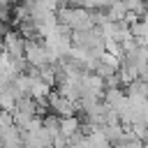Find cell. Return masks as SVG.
<instances>
[{
  "label": "cell",
  "mask_w": 148,
  "mask_h": 148,
  "mask_svg": "<svg viewBox=\"0 0 148 148\" xmlns=\"http://www.w3.org/2000/svg\"><path fill=\"white\" fill-rule=\"evenodd\" d=\"M58 23L65 25L69 32L97 28L95 25V18H92V12H88L83 7H65V9H60L58 12Z\"/></svg>",
  "instance_id": "6da1fadb"
},
{
  "label": "cell",
  "mask_w": 148,
  "mask_h": 148,
  "mask_svg": "<svg viewBox=\"0 0 148 148\" xmlns=\"http://www.w3.org/2000/svg\"><path fill=\"white\" fill-rule=\"evenodd\" d=\"M25 62L35 69H42L46 65H56L53 56L49 53V49L44 46V42H28L25 46Z\"/></svg>",
  "instance_id": "7a4b0ae2"
},
{
  "label": "cell",
  "mask_w": 148,
  "mask_h": 148,
  "mask_svg": "<svg viewBox=\"0 0 148 148\" xmlns=\"http://www.w3.org/2000/svg\"><path fill=\"white\" fill-rule=\"evenodd\" d=\"M25 46H28V39L18 30H9L2 37V49L12 60H25Z\"/></svg>",
  "instance_id": "3957f363"
},
{
  "label": "cell",
  "mask_w": 148,
  "mask_h": 148,
  "mask_svg": "<svg viewBox=\"0 0 148 148\" xmlns=\"http://www.w3.org/2000/svg\"><path fill=\"white\" fill-rule=\"evenodd\" d=\"M49 109H51V113H56L58 118H72V116L79 113V104L72 102V99H67V97H62L58 90H53V92L49 95Z\"/></svg>",
  "instance_id": "277c9868"
},
{
  "label": "cell",
  "mask_w": 148,
  "mask_h": 148,
  "mask_svg": "<svg viewBox=\"0 0 148 148\" xmlns=\"http://www.w3.org/2000/svg\"><path fill=\"white\" fill-rule=\"evenodd\" d=\"M81 88H83V97H97V99H104V92H106V81L95 74V72H86L81 76Z\"/></svg>",
  "instance_id": "5b68a950"
},
{
  "label": "cell",
  "mask_w": 148,
  "mask_h": 148,
  "mask_svg": "<svg viewBox=\"0 0 148 148\" xmlns=\"http://www.w3.org/2000/svg\"><path fill=\"white\" fill-rule=\"evenodd\" d=\"M125 102H127V92H125L123 88H109V90L104 92V104H106L109 109H113V111H118Z\"/></svg>",
  "instance_id": "8992f818"
},
{
  "label": "cell",
  "mask_w": 148,
  "mask_h": 148,
  "mask_svg": "<svg viewBox=\"0 0 148 148\" xmlns=\"http://www.w3.org/2000/svg\"><path fill=\"white\" fill-rule=\"evenodd\" d=\"M81 125H83V123H81L76 116H72V118H60V134L67 136V139H74V136L81 134Z\"/></svg>",
  "instance_id": "52a82bcc"
},
{
  "label": "cell",
  "mask_w": 148,
  "mask_h": 148,
  "mask_svg": "<svg viewBox=\"0 0 148 148\" xmlns=\"http://www.w3.org/2000/svg\"><path fill=\"white\" fill-rule=\"evenodd\" d=\"M125 92H127V97H141V99H148V81H134V83H130L127 88H125Z\"/></svg>",
  "instance_id": "ba28073f"
},
{
  "label": "cell",
  "mask_w": 148,
  "mask_h": 148,
  "mask_svg": "<svg viewBox=\"0 0 148 148\" xmlns=\"http://www.w3.org/2000/svg\"><path fill=\"white\" fill-rule=\"evenodd\" d=\"M44 130L56 139V136L60 134V118H58L56 113H46V116H44Z\"/></svg>",
  "instance_id": "9c48e42d"
},
{
  "label": "cell",
  "mask_w": 148,
  "mask_h": 148,
  "mask_svg": "<svg viewBox=\"0 0 148 148\" xmlns=\"http://www.w3.org/2000/svg\"><path fill=\"white\" fill-rule=\"evenodd\" d=\"M123 2H125L127 12H132V14H139L141 18L146 16V0H123Z\"/></svg>",
  "instance_id": "30bf717a"
},
{
  "label": "cell",
  "mask_w": 148,
  "mask_h": 148,
  "mask_svg": "<svg viewBox=\"0 0 148 148\" xmlns=\"http://www.w3.org/2000/svg\"><path fill=\"white\" fill-rule=\"evenodd\" d=\"M12 12H14V9H12V2H9V0H0V21L7 23L9 16H12Z\"/></svg>",
  "instance_id": "8fae6325"
},
{
  "label": "cell",
  "mask_w": 148,
  "mask_h": 148,
  "mask_svg": "<svg viewBox=\"0 0 148 148\" xmlns=\"http://www.w3.org/2000/svg\"><path fill=\"white\" fill-rule=\"evenodd\" d=\"M113 148H143V143H141V141H136V139L130 134L125 141H120V143H118V146H113Z\"/></svg>",
  "instance_id": "7c38bea8"
},
{
  "label": "cell",
  "mask_w": 148,
  "mask_h": 148,
  "mask_svg": "<svg viewBox=\"0 0 148 148\" xmlns=\"http://www.w3.org/2000/svg\"><path fill=\"white\" fill-rule=\"evenodd\" d=\"M7 32H9V28H7V23H5V21H0V39H2V37L7 35Z\"/></svg>",
  "instance_id": "4fadbf2b"
},
{
  "label": "cell",
  "mask_w": 148,
  "mask_h": 148,
  "mask_svg": "<svg viewBox=\"0 0 148 148\" xmlns=\"http://www.w3.org/2000/svg\"><path fill=\"white\" fill-rule=\"evenodd\" d=\"M143 148H148V143H146V146H143Z\"/></svg>",
  "instance_id": "5bb4252c"
}]
</instances>
